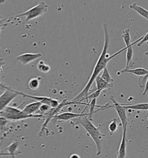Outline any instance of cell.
Here are the masks:
<instances>
[{"label": "cell", "mask_w": 148, "mask_h": 158, "mask_svg": "<svg viewBox=\"0 0 148 158\" xmlns=\"http://www.w3.org/2000/svg\"><path fill=\"white\" fill-rule=\"evenodd\" d=\"M103 27H104V47H103L101 53L98 57V59L97 60L96 65L94 66L92 74L88 79V83L86 85L84 88L83 89V90L79 93L76 97H75L72 100V102H78L79 104V102L80 100L88 97L89 90L91 88L94 82L95 81V79L98 75H100V74L101 73V72H102V71H103L105 68L107 67L106 65L109 63V61L117 55L120 54V53H121L122 52L126 50V49H127L125 47L119 51L117 52L116 53L112 55V56H109V54L107 53V51H108V49L109 48V44L110 40H109V33H108V26H107L106 24H104L103 25Z\"/></svg>", "instance_id": "6da1fadb"}, {"label": "cell", "mask_w": 148, "mask_h": 158, "mask_svg": "<svg viewBox=\"0 0 148 158\" xmlns=\"http://www.w3.org/2000/svg\"><path fill=\"white\" fill-rule=\"evenodd\" d=\"M77 123L80 124L84 128V129L87 131L88 134L92 137L96 145V155H100L102 152V143L103 141V138L106 136V135L102 134L100 131V128L103 126L104 124L100 126L99 127H96L92 123V121L88 119V116L79 118Z\"/></svg>", "instance_id": "7a4b0ae2"}, {"label": "cell", "mask_w": 148, "mask_h": 158, "mask_svg": "<svg viewBox=\"0 0 148 158\" xmlns=\"http://www.w3.org/2000/svg\"><path fill=\"white\" fill-rule=\"evenodd\" d=\"M0 117L7 120L14 121H20L28 118H43V116L40 114L27 115L18 108L10 106L5 108L3 111L0 112Z\"/></svg>", "instance_id": "3957f363"}, {"label": "cell", "mask_w": 148, "mask_h": 158, "mask_svg": "<svg viewBox=\"0 0 148 158\" xmlns=\"http://www.w3.org/2000/svg\"><path fill=\"white\" fill-rule=\"evenodd\" d=\"M47 10H48V5H47L44 1H41L38 4L29 9L27 11L22 13L20 14L16 15L12 18H10V19H8V20L6 21L10 22L12 19L25 16L26 18V21L28 22L41 16L42 15L46 13Z\"/></svg>", "instance_id": "277c9868"}, {"label": "cell", "mask_w": 148, "mask_h": 158, "mask_svg": "<svg viewBox=\"0 0 148 158\" xmlns=\"http://www.w3.org/2000/svg\"><path fill=\"white\" fill-rule=\"evenodd\" d=\"M78 104L76 102H69L67 101V100H63L61 102H60V105L59 106V107L57 108H51L49 110V111L47 112L45 114H43L42 115L43 116V119H45V122L43 123V125L41 126V129L40 132H39L38 133V136H42V135L43 132L44 130L45 129V128L47 126V125L48 124V123L52 119H53V118L55 117L57 115H58L59 112L61 111V110L65 106H68L70 104Z\"/></svg>", "instance_id": "5b68a950"}, {"label": "cell", "mask_w": 148, "mask_h": 158, "mask_svg": "<svg viewBox=\"0 0 148 158\" xmlns=\"http://www.w3.org/2000/svg\"><path fill=\"white\" fill-rule=\"evenodd\" d=\"M5 91L0 95V112L3 111L5 108L8 107L14 98L18 96L17 90L8 87L5 85Z\"/></svg>", "instance_id": "8992f818"}, {"label": "cell", "mask_w": 148, "mask_h": 158, "mask_svg": "<svg viewBox=\"0 0 148 158\" xmlns=\"http://www.w3.org/2000/svg\"><path fill=\"white\" fill-rule=\"evenodd\" d=\"M18 96H22L23 98H32L35 100V102H41L42 104H46L49 106L51 108H57L60 105V102L55 98L46 97V96H35V95H30L28 94L23 93L20 91H18Z\"/></svg>", "instance_id": "52a82bcc"}, {"label": "cell", "mask_w": 148, "mask_h": 158, "mask_svg": "<svg viewBox=\"0 0 148 158\" xmlns=\"http://www.w3.org/2000/svg\"><path fill=\"white\" fill-rule=\"evenodd\" d=\"M109 99L113 102V105L108 106L107 107V108L113 107L115 109L116 111L117 112L119 117L120 118V121H121L123 131L127 130V124H128V119H127V117L126 115V111H125L126 110L121 105V104H119V102H117L116 101L115 98L113 96H110Z\"/></svg>", "instance_id": "ba28073f"}, {"label": "cell", "mask_w": 148, "mask_h": 158, "mask_svg": "<svg viewBox=\"0 0 148 158\" xmlns=\"http://www.w3.org/2000/svg\"><path fill=\"white\" fill-rule=\"evenodd\" d=\"M88 116V113H74V112H64L61 113L60 114L57 115L56 116L53 118V120L56 121V122H64V121H68L72 119H74L77 118H80L82 116Z\"/></svg>", "instance_id": "9c48e42d"}, {"label": "cell", "mask_w": 148, "mask_h": 158, "mask_svg": "<svg viewBox=\"0 0 148 158\" xmlns=\"http://www.w3.org/2000/svg\"><path fill=\"white\" fill-rule=\"evenodd\" d=\"M42 56L40 53H25L17 56L16 59L23 65H26L33 61L36 60Z\"/></svg>", "instance_id": "30bf717a"}, {"label": "cell", "mask_w": 148, "mask_h": 158, "mask_svg": "<svg viewBox=\"0 0 148 158\" xmlns=\"http://www.w3.org/2000/svg\"><path fill=\"white\" fill-rule=\"evenodd\" d=\"M42 104L41 102H31L24 107L22 110V111L27 115H35L34 114L39 111V108Z\"/></svg>", "instance_id": "8fae6325"}, {"label": "cell", "mask_w": 148, "mask_h": 158, "mask_svg": "<svg viewBox=\"0 0 148 158\" xmlns=\"http://www.w3.org/2000/svg\"><path fill=\"white\" fill-rule=\"evenodd\" d=\"M18 145L19 143L18 141L11 143L4 150V151H6V152H0V156H10L13 158H15Z\"/></svg>", "instance_id": "7c38bea8"}, {"label": "cell", "mask_w": 148, "mask_h": 158, "mask_svg": "<svg viewBox=\"0 0 148 158\" xmlns=\"http://www.w3.org/2000/svg\"><path fill=\"white\" fill-rule=\"evenodd\" d=\"M95 82L96 84V88L98 90L102 91L105 89H108L111 90V89L113 88V84H109L107 83L103 79H102L101 75H98L97 78L95 79Z\"/></svg>", "instance_id": "4fadbf2b"}, {"label": "cell", "mask_w": 148, "mask_h": 158, "mask_svg": "<svg viewBox=\"0 0 148 158\" xmlns=\"http://www.w3.org/2000/svg\"><path fill=\"white\" fill-rule=\"evenodd\" d=\"M130 73L133 74L137 76L143 77L145 75H146L148 74V70L143 69V68H137L134 69H125L120 71V73Z\"/></svg>", "instance_id": "5bb4252c"}, {"label": "cell", "mask_w": 148, "mask_h": 158, "mask_svg": "<svg viewBox=\"0 0 148 158\" xmlns=\"http://www.w3.org/2000/svg\"><path fill=\"white\" fill-rule=\"evenodd\" d=\"M126 132L127 130L123 131L122 138L118 151V156L120 158H125L126 155Z\"/></svg>", "instance_id": "9a60e30c"}, {"label": "cell", "mask_w": 148, "mask_h": 158, "mask_svg": "<svg viewBox=\"0 0 148 158\" xmlns=\"http://www.w3.org/2000/svg\"><path fill=\"white\" fill-rule=\"evenodd\" d=\"M141 40V38H139L138 40L135 41V42L131 43V44L130 45L129 47L126 48V67L125 69H129V68L130 63L133 59V45H134L135 43H138Z\"/></svg>", "instance_id": "2e32d148"}, {"label": "cell", "mask_w": 148, "mask_h": 158, "mask_svg": "<svg viewBox=\"0 0 148 158\" xmlns=\"http://www.w3.org/2000/svg\"><path fill=\"white\" fill-rule=\"evenodd\" d=\"M121 105L125 108V110L131 109V110H148V103H141L138 104H121Z\"/></svg>", "instance_id": "e0dca14e"}, {"label": "cell", "mask_w": 148, "mask_h": 158, "mask_svg": "<svg viewBox=\"0 0 148 158\" xmlns=\"http://www.w3.org/2000/svg\"><path fill=\"white\" fill-rule=\"evenodd\" d=\"M130 8L131 10H133L137 12L139 15H140L141 16L145 18V19L148 20V10L143 8V7L139 6L136 3H133L130 5Z\"/></svg>", "instance_id": "ac0fdd59"}, {"label": "cell", "mask_w": 148, "mask_h": 158, "mask_svg": "<svg viewBox=\"0 0 148 158\" xmlns=\"http://www.w3.org/2000/svg\"><path fill=\"white\" fill-rule=\"evenodd\" d=\"M28 87L32 90H37L41 85V80L39 78H34L28 82Z\"/></svg>", "instance_id": "d6986e66"}, {"label": "cell", "mask_w": 148, "mask_h": 158, "mask_svg": "<svg viewBox=\"0 0 148 158\" xmlns=\"http://www.w3.org/2000/svg\"><path fill=\"white\" fill-rule=\"evenodd\" d=\"M37 69L40 72L43 73H47L51 71L50 65L47 64L43 60H40L37 64Z\"/></svg>", "instance_id": "ffe728a7"}, {"label": "cell", "mask_w": 148, "mask_h": 158, "mask_svg": "<svg viewBox=\"0 0 148 158\" xmlns=\"http://www.w3.org/2000/svg\"><path fill=\"white\" fill-rule=\"evenodd\" d=\"M121 37L124 40V42L125 44V47L127 48V47H129L130 45L131 44V36H130V30L129 28H127L123 31Z\"/></svg>", "instance_id": "44dd1931"}, {"label": "cell", "mask_w": 148, "mask_h": 158, "mask_svg": "<svg viewBox=\"0 0 148 158\" xmlns=\"http://www.w3.org/2000/svg\"><path fill=\"white\" fill-rule=\"evenodd\" d=\"M102 79H104L105 82L109 84H113L114 79L111 77V75L109 74L107 67L105 68L104 70L102 71V73L101 75Z\"/></svg>", "instance_id": "7402d4cb"}, {"label": "cell", "mask_w": 148, "mask_h": 158, "mask_svg": "<svg viewBox=\"0 0 148 158\" xmlns=\"http://www.w3.org/2000/svg\"><path fill=\"white\" fill-rule=\"evenodd\" d=\"M118 119L117 118H113L111 123H109L108 128L110 131V135H113L116 130H117L118 128V124H117Z\"/></svg>", "instance_id": "603a6c76"}, {"label": "cell", "mask_w": 148, "mask_h": 158, "mask_svg": "<svg viewBox=\"0 0 148 158\" xmlns=\"http://www.w3.org/2000/svg\"><path fill=\"white\" fill-rule=\"evenodd\" d=\"M101 92L102 91H101V90H96L95 92H94L93 93L90 94H89V95H88V97H86L85 98H84L83 100H80V101L79 102V104L81 102L83 101V100H87L88 102V101H89L90 100H92V99H94V98H98V97L100 96V94L101 93Z\"/></svg>", "instance_id": "cb8c5ba5"}, {"label": "cell", "mask_w": 148, "mask_h": 158, "mask_svg": "<svg viewBox=\"0 0 148 158\" xmlns=\"http://www.w3.org/2000/svg\"><path fill=\"white\" fill-rule=\"evenodd\" d=\"M148 78V74L146 75H145V76H143V77H141L139 78V86L141 88H145V84H146V82Z\"/></svg>", "instance_id": "d4e9b609"}, {"label": "cell", "mask_w": 148, "mask_h": 158, "mask_svg": "<svg viewBox=\"0 0 148 158\" xmlns=\"http://www.w3.org/2000/svg\"><path fill=\"white\" fill-rule=\"evenodd\" d=\"M51 108V107L49 106H48V105L42 104L41 107L39 108V111L40 112L39 114L40 115H43V114H45L47 112L49 111Z\"/></svg>", "instance_id": "484cf974"}, {"label": "cell", "mask_w": 148, "mask_h": 158, "mask_svg": "<svg viewBox=\"0 0 148 158\" xmlns=\"http://www.w3.org/2000/svg\"><path fill=\"white\" fill-rule=\"evenodd\" d=\"M146 42H148V33H146L145 35H143V37H141V40L137 43V47H141L144 43Z\"/></svg>", "instance_id": "4316f807"}, {"label": "cell", "mask_w": 148, "mask_h": 158, "mask_svg": "<svg viewBox=\"0 0 148 158\" xmlns=\"http://www.w3.org/2000/svg\"><path fill=\"white\" fill-rule=\"evenodd\" d=\"M5 63L4 61V59L3 58H0V75H1V71L2 70V66L4 65ZM4 85H3L0 82V87L4 88Z\"/></svg>", "instance_id": "83f0119b"}, {"label": "cell", "mask_w": 148, "mask_h": 158, "mask_svg": "<svg viewBox=\"0 0 148 158\" xmlns=\"http://www.w3.org/2000/svg\"><path fill=\"white\" fill-rule=\"evenodd\" d=\"M148 92V78L146 82V84H145V88H144V91H143V94L142 95H145L146 93H147Z\"/></svg>", "instance_id": "f1b7e54d"}, {"label": "cell", "mask_w": 148, "mask_h": 158, "mask_svg": "<svg viewBox=\"0 0 148 158\" xmlns=\"http://www.w3.org/2000/svg\"><path fill=\"white\" fill-rule=\"evenodd\" d=\"M7 24L6 23H4V22H1L0 23V35H1V30L2 29L5 27Z\"/></svg>", "instance_id": "f546056e"}, {"label": "cell", "mask_w": 148, "mask_h": 158, "mask_svg": "<svg viewBox=\"0 0 148 158\" xmlns=\"http://www.w3.org/2000/svg\"><path fill=\"white\" fill-rule=\"evenodd\" d=\"M69 158H80V156L76 153H74L69 156Z\"/></svg>", "instance_id": "4dcf8cb0"}, {"label": "cell", "mask_w": 148, "mask_h": 158, "mask_svg": "<svg viewBox=\"0 0 148 158\" xmlns=\"http://www.w3.org/2000/svg\"><path fill=\"white\" fill-rule=\"evenodd\" d=\"M5 20H0V23H1V22H4Z\"/></svg>", "instance_id": "1f68e13d"}, {"label": "cell", "mask_w": 148, "mask_h": 158, "mask_svg": "<svg viewBox=\"0 0 148 158\" xmlns=\"http://www.w3.org/2000/svg\"><path fill=\"white\" fill-rule=\"evenodd\" d=\"M145 55H146V56L148 57V52H145Z\"/></svg>", "instance_id": "d6a6232c"}, {"label": "cell", "mask_w": 148, "mask_h": 158, "mask_svg": "<svg viewBox=\"0 0 148 158\" xmlns=\"http://www.w3.org/2000/svg\"><path fill=\"white\" fill-rule=\"evenodd\" d=\"M1 144H2V141L0 142V149H1Z\"/></svg>", "instance_id": "836d02e7"}, {"label": "cell", "mask_w": 148, "mask_h": 158, "mask_svg": "<svg viewBox=\"0 0 148 158\" xmlns=\"http://www.w3.org/2000/svg\"><path fill=\"white\" fill-rule=\"evenodd\" d=\"M117 158H119V156H117Z\"/></svg>", "instance_id": "e575fe53"}, {"label": "cell", "mask_w": 148, "mask_h": 158, "mask_svg": "<svg viewBox=\"0 0 148 158\" xmlns=\"http://www.w3.org/2000/svg\"></svg>", "instance_id": "d590c367"}]
</instances>
